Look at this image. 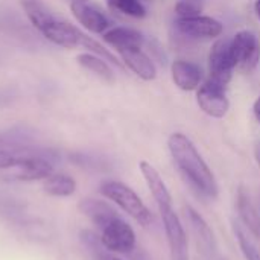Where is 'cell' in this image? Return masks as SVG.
<instances>
[{"instance_id":"cb8c5ba5","label":"cell","mask_w":260,"mask_h":260,"mask_svg":"<svg viewBox=\"0 0 260 260\" xmlns=\"http://www.w3.org/2000/svg\"><path fill=\"white\" fill-rule=\"evenodd\" d=\"M203 9H204L203 0H178L174 8L177 18H190V17L201 15Z\"/></svg>"},{"instance_id":"5b68a950","label":"cell","mask_w":260,"mask_h":260,"mask_svg":"<svg viewBox=\"0 0 260 260\" xmlns=\"http://www.w3.org/2000/svg\"><path fill=\"white\" fill-rule=\"evenodd\" d=\"M158 213L163 221V229H165L166 239H168L171 260H189L187 233L184 230V225H183L180 216L175 213L174 206L160 209Z\"/></svg>"},{"instance_id":"83f0119b","label":"cell","mask_w":260,"mask_h":260,"mask_svg":"<svg viewBox=\"0 0 260 260\" xmlns=\"http://www.w3.org/2000/svg\"><path fill=\"white\" fill-rule=\"evenodd\" d=\"M254 12H256V17L260 20V0L254 2Z\"/></svg>"},{"instance_id":"603a6c76","label":"cell","mask_w":260,"mask_h":260,"mask_svg":"<svg viewBox=\"0 0 260 260\" xmlns=\"http://www.w3.org/2000/svg\"><path fill=\"white\" fill-rule=\"evenodd\" d=\"M107 3L113 11L120 12L123 15L133 18L146 17V8L142 3V0H107Z\"/></svg>"},{"instance_id":"52a82bcc","label":"cell","mask_w":260,"mask_h":260,"mask_svg":"<svg viewBox=\"0 0 260 260\" xmlns=\"http://www.w3.org/2000/svg\"><path fill=\"white\" fill-rule=\"evenodd\" d=\"M232 55L244 72H253L260 61V40L251 30H241L230 40Z\"/></svg>"},{"instance_id":"ac0fdd59","label":"cell","mask_w":260,"mask_h":260,"mask_svg":"<svg viewBox=\"0 0 260 260\" xmlns=\"http://www.w3.org/2000/svg\"><path fill=\"white\" fill-rule=\"evenodd\" d=\"M236 209L241 218V222L248 229V232L260 241V213L256 209V206L253 204L248 192L241 187L238 190V197H236Z\"/></svg>"},{"instance_id":"9c48e42d","label":"cell","mask_w":260,"mask_h":260,"mask_svg":"<svg viewBox=\"0 0 260 260\" xmlns=\"http://www.w3.org/2000/svg\"><path fill=\"white\" fill-rule=\"evenodd\" d=\"M197 101L200 108L210 117L222 119L230 108L229 98L225 94V87L207 79L203 85L198 87Z\"/></svg>"},{"instance_id":"44dd1931","label":"cell","mask_w":260,"mask_h":260,"mask_svg":"<svg viewBox=\"0 0 260 260\" xmlns=\"http://www.w3.org/2000/svg\"><path fill=\"white\" fill-rule=\"evenodd\" d=\"M76 59L84 69H87L91 73L98 75L104 81H107V82L114 81V73H113V70L110 69V66L105 62V59L102 56L94 55V53H81V55H78Z\"/></svg>"},{"instance_id":"2e32d148","label":"cell","mask_w":260,"mask_h":260,"mask_svg":"<svg viewBox=\"0 0 260 260\" xmlns=\"http://www.w3.org/2000/svg\"><path fill=\"white\" fill-rule=\"evenodd\" d=\"M172 81L183 91H193L200 87L203 79L201 67L186 59H177L171 66Z\"/></svg>"},{"instance_id":"5bb4252c","label":"cell","mask_w":260,"mask_h":260,"mask_svg":"<svg viewBox=\"0 0 260 260\" xmlns=\"http://www.w3.org/2000/svg\"><path fill=\"white\" fill-rule=\"evenodd\" d=\"M78 210L88 218V221L96 225L99 230H102L107 224H110L113 219L119 218V213L116 209L108 204L104 200L98 198H84L78 203Z\"/></svg>"},{"instance_id":"ffe728a7","label":"cell","mask_w":260,"mask_h":260,"mask_svg":"<svg viewBox=\"0 0 260 260\" xmlns=\"http://www.w3.org/2000/svg\"><path fill=\"white\" fill-rule=\"evenodd\" d=\"M21 5L24 8L27 18L30 20V23L40 32H43L50 23H53L56 20V17L40 0H21Z\"/></svg>"},{"instance_id":"7a4b0ae2","label":"cell","mask_w":260,"mask_h":260,"mask_svg":"<svg viewBox=\"0 0 260 260\" xmlns=\"http://www.w3.org/2000/svg\"><path fill=\"white\" fill-rule=\"evenodd\" d=\"M41 34L56 46H61V47H66V49L82 47V49L90 50V53L99 55L105 61H110L111 64H114L117 67H122V62L108 49H105L101 43H98L96 40H93L91 37H88L87 34H84L76 26H73V24H70L67 21H62V20L56 18Z\"/></svg>"},{"instance_id":"9a60e30c","label":"cell","mask_w":260,"mask_h":260,"mask_svg":"<svg viewBox=\"0 0 260 260\" xmlns=\"http://www.w3.org/2000/svg\"><path fill=\"white\" fill-rule=\"evenodd\" d=\"M123 64L140 79L143 81H154L157 78V67L149 55H146L142 47L126 49L119 52Z\"/></svg>"},{"instance_id":"e0dca14e","label":"cell","mask_w":260,"mask_h":260,"mask_svg":"<svg viewBox=\"0 0 260 260\" xmlns=\"http://www.w3.org/2000/svg\"><path fill=\"white\" fill-rule=\"evenodd\" d=\"M104 41L114 47L117 52L126 50V49H134V47H143L145 44V37L131 27L119 26L107 30L104 34Z\"/></svg>"},{"instance_id":"8fae6325","label":"cell","mask_w":260,"mask_h":260,"mask_svg":"<svg viewBox=\"0 0 260 260\" xmlns=\"http://www.w3.org/2000/svg\"><path fill=\"white\" fill-rule=\"evenodd\" d=\"M184 215H186V221L190 227V232L195 238L198 250L204 256H213L216 253V239H215V233L210 229L209 222L192 206L184 207Z\"/></svg>"},{"instance_id":"ba28073f","label":"cell","mask_w":260,"mask_h":260,"mask_svg":"<svg viewBox=\"0 0 260 260\" xmlns=\"http://www.w3.org/2000/svg\"><path fill=\"white\" fill-rule=\"evenodd\" d=\"M236 69V62L232 55L230 40L219 38L209 53V78L213 82L221 85H227L233 76V70Z\"/></svg>"},{"instance_id":"3957f363","label":"cell","mask_w":260,"mask_h":260,"mask_svg":"<svg viewBox=\"0 0 260 260\" xmlns=\"http://www.w3.org/2000/svg\"><path fill=\"white\" fill-rule=\"evenodd\" d=\"M99 192L102 197H105L107 200L113 201L117 207H120L128 216H131L142 227H148L154 221V216L148 209V206L143 203V200L134 192V189H131L125 183L116 180H107L101 184Z\"/></svg>"},{"instance_id":"4fadbf2b","label":"cell","mask_w":260,"mask_h":260,"mask_svg":"<svg viewBox=\"0 0 260 260\" xmlns=\"http://www.w3.org/2000/svg\"><path fill=\"white\" fill-rule=\"evenodd\" d=\"M139 169H140V174H142V177H143V180H145V183H146V186H148V189H149V192H151V195H152V198H154V201H155V204L158 207V210L174 206V198H172L163 177L157 171V168L152 166L149 161L143 160V161L139 163Z\"/></svg>"},{"instance_id":"7c38bea8","label":"cell","mask_w":260,"mask_h":260,"mask_svg":"<svg viewBox=\"0 0 260 260\" xmlns=\"http://www.w3.org/2000/svg\"><path fill=\"white\" fill-rule=\"evenodd\" d=\"M70 9L75 18L93 34H105V30L110 27L108 17L87 0H73Z\"/></svg>"},{"instance_id":"8992f818","label":"cell","mask_w":260,"mask_h":260,"mask_svg":"<svg viewBox=\"0 0 260 260\" xmlns=\"http://www.w3.org/2000/svg\"><path fill=\"white\" fill-rule=\"evenodd\" d=\"M101 242L113 254H129L137 244L133 227L120 216L101 230Z\"/></svg>"},{"instance_id":"277c9868","label":"cell","mask_w":260,"mask_h":260,"mask_svg":"<svg viewBox=\"0 0 260 260\" xmlns=\"http://www.w3.org/2000/svg\"><path fill=\"white\" fill-rule=\"evenodd\" d=\"M59 155L55 149L46 148L44 152L32 157L21 166L6 171L8 174L3 175L5 180L8 181H43L47 177H50L55 171V163L58 161Z\"/></svg>"},{"instance_id":"484cf974","label":"cell","mask_w":260,"mask_h":260,"mask_svg":"<svg viewBox=\"0 0 260 260\" xmlns=\"http://www.w3.org/2000/svg\"><path fill=\"white\" fill-rule=\"evenodd\" d=\"M98 260H122V259H120V257H117L116 254H113V253H110V251L107 250V251H105V253H104V254H102V256H101Z\"/></svg>"},{"instance_id":"d4e9b609","label":"cell","mask_w":260,"mask_h":260,"mask_svg":"<svg viewBox=\"0 0 260 260\" xmlns=\"http://www.w3.org/2000/svg\"><path fill=\"white\" fill-rule=\"evenodd\" d=\"M253 113H254L256 120L260 123V96L256 99V102H254V105H253Z\"/></svg>"},{"instance_id":"4316f807","label":"cell","mask_w":260,"mask_h":260,"mask_svg":"<svg viewBox=\"0 0 260 260\" xmlns=\"http://www.w3.org/2000/svg\"><path fill=\"white\" fill-rule=\"evenodd\" d=\"M254 158H256V161L260 165V140L257 142L256 148H254Z\"/></svg>"},{"instance_id":"7402d4cb","label":"cell","mask_w":260,"mask_h":260,"mask_svg":"<svg viewBox=\"0 0 260 260\" xmlns=\"http://www.w3.org/2000/svg\"><path fill=\"white\" fill-rule=\"evenodd\" d=\"M233 235L239 244V248L247 260H260L259 247L253 242V239L247 235L239 222H233Z\"/></svg>"},{"instance_id":"6da1fadb","label":"cell","mask_w":260,"mask_h":260,"mask_svg":"<svg viewBox=\"0 0 260 260\" xmlns=\"http://www.w3.org/2000/svg\"><path fill=\"white\" fill-rule=\"evenodd\" d=\"M168 149L177 171L192 190L203 198L216 200L219 193L218 181L195 143L186 134L174 133L168 139Z\"/></svg>"},{"instance_id":"d6986e66","label":"cell","mask_w":260,"mask_h":260,"mask_svg":"<svg viewBox=\"0 0 260 260\" xmlns=\"http://www.w3.org/2000/svg\"><path fill=\"white\" fill-rule=\"evenodd\" d=\"M43 189L47 195L56 198L72 197L76 190V181L67 174H52L46 180H43Z\"/></svg>"},{"instance_id":"30bf717a","label":"cell","mask_w":260,"mask_h":260,"mask_svg":"<svg viewBox=\"0 0 260 260\" xmlns=\"http://www.w3.org/2000/svg\"><path fill=\"white\" fill-rule=\"evenodd\" d=\"M175 29L187 38H218L224 32V24L209 15L177 18Z\"/></svg>"}]
</instances>
